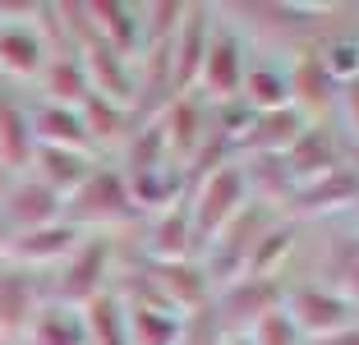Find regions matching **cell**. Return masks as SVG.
Listing matches in <instances>:
<instances>
[{
	"mask_svg": "<svg viewBox=\"0 0 359 345\" xmlns=\"http://www.w3.org/2000/svg\"><path fill=\"white\" fill-rule=\"evenodd\" d=\"M346 115H350V125H355V134H359V79L346 83Z\"/></svg>",
	"mask_w": 359,
	"mask_h": 345,
	"instance_id": "cell-38",
	"label": "cell"
},
{
	"mask_svg": "<svg viewBox=\"0 0 359 345\" xmlns=\"http://www.w3.org/2000/svg\"><path fill=\"white\" fill-rule=\"evenodd\" d=\"M28 125H32V143H37V147H74V152L88 147V129H83L79 106L46 102L37 115H28Z\"/></svg>",
	"mask_w": 359,
	"mask_h": 345,
	"instance_id": "cell-17",
	"label": "cell"
},
{
	"mask_svg": "<svg viewBox=\"0 0 359 345\" xmlns=\"http://www.w3.org/2000/svg\"><path fill=\"white\" fill-rule=\"evenodd\" d=\"M0 212H5V221H10L14 235H19V230L51 226V221L60 217V198H55L42 180H19V184L10 189V198L0 203Z\"/></svg>",
	"mask_w": 359,
	"mask_h": 345,
	"instance_id": "cell-14",
	"label": "cell"
},
{
	"mask_svg": "<svg viewBox=\"0 0 359 345\" xmlns=\"http://www.w3.org/2000/svg\"><path fill=\"white\" fill-rule=\"evenodd\" d=\"M106 267H111V244L106 240H79L74 249H69V258H65V272H60V299L55 304H88L93 295H102V276Z\"/></svg>",
	"mask_w": 359,
	"mask_h": 345,
	"instance_id": "cell-6",
	"label": "cell"
},
{
	"mask_svg": "<svg viewBox=\"0 0 359 345\" xmlns=\"http://www.w3.org/2000/svg\"><path fill=\"white\" fill-rule=\"evenodd\" d=\"M281 309H285V318L295 323L299 336H318V341H327V336L355 327V304H350L341 290H332V285L304 281L281 299Z\"/></svg>",
	"mask_w": 359,
	"mask_h": 345,
	"instance_id": "cell-3",
	"label": "cell"
},
{
	"mask_svg": "<svg viewBox=\"0 0 359 345\" xmlns=\"http://www.w3.org/2000/svg\"><path fill=\"white\" fill-rule=\"evenodd\" d=\"M299 134H304V115H299L295 106H272V111L254 115V125L240 134L235 147H244L249 157H254V152H272V157H281Z\"/></svg>",
	"mask_w": 359,
	"mask_h": 345,
	"instance_id": "cell-12",
	"label": "cell"
},
{
	"mask_svg": "<svg viewBox=\"0 0 359 345\" xmlns=\"http://www.w3.org/2000/svg\"><path fill=\"white\" fill-rule=\"evenodd\" d=\"M157 120H161V134H166L170 161H175V152L180 157H194V152L203 147V111L189 102V97H175Z\"/></svg>",
	"mask_w": 359,
	"mask_h": 345,
	"instance_id": "cell-21",
	"label": "cell"
},
{
	"mask_svg": "<svg viewBox=\"0 0 359 345\" xmlns=\"http://www.w3.org/2000/svg\"><path fill=\"white\" fill-rule=\"evenodd\" d=\"M157 281H161V299L166 304H189V309L203 304L208 276H203L194 262H157Z\"/></svg>",
	"mask_w": 359,
	"mask_h": 345,
	"instance_id": "cell-30",
	"label": "cell"
},
{
	"mask_svg": "<svg viewBox=\"0 0 359 345\" xmlns=\"http://www.w3.org/2000/svg\"><path fill=\"white\" fill-rule=\"evenodd\" d=\"M244 93H249V106H254V111L290 106L285 69H272V65H254V69H244Z\"/></svg>",
	"mask_w": 359,
	"mask_h": 345,
	"instance_id": "cell-33",
	"label": "cell"
},
{
	"mask_svg": "<svg viewBox=\"0 0 359 345\" xmlns=\"http://www.w3.org/2000/svg\"><path fill=\"white\" fill-rule=\"evenodd\" d=\"M208 10L203 5H184V19H180L175 37H170V83H175V97H184L194 88V79L203 74V55H208Z\"/></svg>",
	"mask_w": 359,
	"mask_h": 345,
	"instance_id": "cell-5",
	"label": "cell"
},
{
	"mask_svg": "<svg viewBox=\"0 0 359 345\" xmlns=\"http://www.w3.org/2000/svg\"><path fill=\"white\" fill-rule=\"evenodd\" d=\"M272 309H281V290H276L272 276H240V281L226 285L222 304H217V318L231 327V336H240V327H254Z\"/></svg>",
	"mask_w": 359,
	"mask_h": 345,
	"instance_id": "cell-8",
	"label": "cell"
},
{
	"mask_svg": "<svg viewBox=\"0 0 359 345\" xmlns=\"http://www.w3.org/2000/svg\"><path fill=\"white\" fill-rule=\"evenodd\" d=\"M285 88H290V106H304V111H313V106H323L332 97V79L327 69L318 65V51H304L295 60V69L285 74Z\"/></svg>",
	"mask_w": 359,
	"mask_h": 345,
	"instance_id": "cell-25",
	"label": "cell"
},
{
	"mask_svg": "<svg viewBox=\"0 0 359 345\" xmlns=\"http://www.w3.org/2000/svg\"><path fill=\"white\" fill-rule=\"evenodd\" d=\"M74 244H79V230L69 221H51V226H37V230H19L10 240V249L23 262H51V258H65Z\"/></svg>",
	"mask_w": 359,
	"mask_h": 345,
	"instance_id": "cell-22",
	"label": "cell"
},
{
	"mask_svg": "<svg viewBox=\"0 0 359 345\" xmlns=\"http://www.w3.org/2000/svg\"><path fill=\"white\" fill-rule=\"evenodd\" d=\"M249 345H299V332L285 318V309H272V313H263L254 323V341Z\"/></svg>",
	"mask_w": 359,
	"mask_h": 345,
	"instance_id": "cell-37",
	"label": "cell"
},
{
	"mask_svg": "<svg viewBox=\"0 0 359 345\" xmlns=\"http://www.w3.org/2000/svg\"><path fill=\"white\" fill-rule=\"evenodd\" d=\"M244 194H249V180H244L240 161H226V166H217L212 175H203L198 189H194V208H189L194 240L208 244L212 235L244 208Z\"/></svg>",
	"mask_w": 359,
	"mask_h": 345,
	"instance_id": "cell-2",
	"label": "cell"
},
{
	"mask_svg": "<svg viewBox=\"0 0 359 345\" xmlns=\"http://www.w3.org/2000/svg\"><path fill=\"white\" fill-rule=\"evenodd\" d=\"M244 180H254V189L263 194V198H285L290 203V194H295V175H290V166H285V157H272V152H254V157L244 161Z\"/></svg>",
	"mask_w": 359,
	"mask_h": 345,
	"instance_id": "cell-27",
	"label": "cell"
},
{
	"mask_svg": "<svg viewBox=\"0 0 359 345\" xmlns=\"http://www.w3.org/2000/svg\"><path fill=\"white\" fill-rule=\"evenodd\" d=\"M267 226H272V212H267L263 203H258V208H240L208 240V272H203V276H212V281H222V285L240 281L244 262H249V253H254V244L263 240Z\"/></svg>",
	"mask_w": 359,
	"mask_h": 345,
	"instance_id": "cell-1",
	"label": "cell"
},
{
	"mask_svg": "<svg viewBox=\"0 0 359 345\" xmlns=\"http://www.w3.org/2000/svg\"><path fill=\"white\" fill-rule=\"evenodd\" d=\"M37 313V290L23 272H5L0 276V327L5 332H19V327L32 323Z\"/></svg>",
	"mask_w": 359,
	"mask_h": 345,
	"instance_id": "cell-28",
	"label": "cell"
},
{
	"mask_svg": "<svg viewBox=\"0 0 359 345\" xmlns=\"http://www.w3.org/2000/svg\"><path fill=\"white\" fill-rule=\"evenodd\" d=\"M28 332H32V345H88L83 318H79V309H69V304H46V309H37Z\"/></svg>",
	"mask_w": 359,
	"mask_h": 345,
	"instance_id": "cell-23",
	"label": "cell"
},
{
	"mask_svg": "<svg viewBox=\"0 0 359 345\" xmlns=\"http://www.w3.org/2000/svg\"><path fill=\"white\" fill-rule=\"evenodd\" d=\"M93 93L88 88V74H83V60L79 55H55L46 65V97L55 106H83V97Z\"/></svg>",
	"mask_w": 359,
	"mask_h": 345,
	"instance_id": "cell-29",
	"label": "cell"
},
{
	"mask_svg": "<svg viewBox=\"0 0 359 345\" xmlns=\"http://www.w3.org/2000/svg\"><path fill=\"white\" fill-rule=\"evenodd\" d=\"M83 74H88V88H93L97 97H106V102L116 106H129L138 93V79L134 69H129V55H120L116 46H106L102 37H93V42L83 46Z\"/></svg>",
	"mask_w": 359,
	"mask_h": 345,
	"instance_id": "cell-7",
	"label": "cell"
},
{
	"mask_svg": "<svg viewBox=\"0 0 359 345\" xmlns=\"http://www.w3.org/2000/svg\"><path fill=\"white\" fill-rule=\"evenodd\" d=\"M203 345H226V341H203Z\"/></svg>",
	"mask_w": 359,
	"mask_h": 345,
	"instance_id": "cell-44",
	"label": "cell"
},
{
	"mask_svg": "<svg viewBox=\"0 0 359 345\" xmlns=\"http://www.w3.org/2000/svg\"><path fill=\"white\" fill-rule=\"evenodd\" d=\"M10 240H14V226L5 221V212H0V249H10Z\"/></svg>",
	"mask_w": 359,
	"mask_h": 345,
	"instance_id": "cell-41",
	"label": "cell"
},
{
	"mask_svg": "<svg viewBox=\"0 0 359 345\" xmlns=\"http://www.w3.org/2000/svg\"><path fill=\"white\" fill-rule=\"evenodd\" d=\"M226 345H249V336H231V341H226Z\"/></svg>",
	"mask_w": 359,
	"mask_h": 345,
	"instance_id": "cell-42",
	"label": "cell"
},
{
	"mask_svg": "<svg viewBox=\"0 0 359 345\" xmlns=\"http://www.w3.org/2000/svg\"><path fill=\"white\" fill-rule=\"evenodd\" d=\"M138 19H143V42L157 51V46H170L180 19H184V5H148V10H138Z\"/></svg>",
	"mask_w": 359,
	"mask_h": 345,
	"instance_id": "cell-36",
	"label": "cell"
},
{
	"mask_svg": "<svg viewBox=\"0 0 359 345\" xmlns=\"http://www.w3.org/2000/svg\"><path fill=\"white\" fill-rule=\"evenodd\" d=\"M355 203H359V175L350 166H337V170L309 180V184H299L295 194H290V208H295L299 217H313V212H341V208H355Z\"/></svg>",
	"mask_w": 359,
	"mask_h": 345,
	"instance_id": "cell-11",
	"label": "cell"
},
{
	"mask_svg": "<svg viewBox=\"0 0 359 345\" xmlns=\"http://www.w3.org/2000/svg\"><path fill=\"white\" fill-rule=\"evenodd\" d=\"M32 161H37V180H42V184L51 189L60 203L69 198V194H74L88 175H93L88 152H74V147H37V152H32Z\"/></svg>",
	"mask_w": 359,
	"mask_h": 345,
	"instance_id": "cell-16",
	"label": "cell"
},
{
	"mask_svg": "<svg viewBox=\"0 0 359 345\" xmlns=\"http://www.w3.org/2000/svg\"><path fill=\"white\" fill-rule=\"evenodd\" d=\"M83 14L93 19V32L106 46H116L120 55L138 51L143 42V19H138L134 5H120V0H97V5H83Z\"/></svg>",
	"mask_w": 359,
	"mask_h": 345,
	"instance_id": "cell-15",
	"label": "cell"
},
{
	"mask_svg": "<svg viewBox=\"0 0 359 345\" xmlns=\"http://www.w3.org/2000/svg\"><path fill=\"white\" fill-rule=\"evenodd\" d=\"M79 115H83L88 143H111V138H120V134H125V125H129L125 106L106 102V97H97V93H88V97H83V106H79Z\"/></svg>",
	"mask_w": 359,
	"mask_h": 345,
	"instance_id": "cell-32",
	"label": "cell"
},
{
	"mask_svg": "<svg viewBox=\"0 0 359 345\" xmlns=\"http://www.w3.org/2000/svg\"><path fill=\"white\" fill-rule=\"evenodd\" d=\"M129 184V203L134 208H175L180 189H184V170L175 161H161V166H148V170H129L125 175Z\"/></svg>",
	"mask_w": 359,
	"mask_h": 345,
	"instance_id": "cell-18",
	"label": "cell"
},
{
	"mask_svg": "<svg viewBox=\"0 0 359 345\" xmlns=\"http://www.w3.org/2000/svg\"><path fill=\"white\" fill-rule=\"evenodd\" d=\"M318 65L327 69V79H359V37H327L323 51H318Z\"/></svg>",
	"mask_w": 359,
	"mask_h": 345,
	"instance_id": "cell-34",
	"label": "cell"
},
{
	"mask_svg": "<svg viewBox=\"0 0 359 345\" xmlns=\"http://www.w3.org/2000/svg\"><path fill=\"white\" fill-rule=\"evenodd\" d=\"M0 345H5V341H0Z\"/></svg>",
	"mask_w": 359,
	"mask_h": 345,
	"instance_id": "cell-46",
	"label": "cell"
},
{
	"mask_svg": "<svg viewBox=\"0 0 359 345\" xmlns=\"http://www.w3.org/2000/svg\"><path fill=\"white\" fill-rule=\"evenodd\" d=\"M341 290H350V295H346L350 304L359 299V262H355V267H350V276H346V281H341Z\"/></svg>",
	"mask_w": 359,
	"mask_h": 345,
	"instance_id": "cell-40",
	"label": "cell"
},
{
	"mask_svg": "<svg viewBox=\"0 0 359 345\" xmlns=\"http://www.w3.org/2000/svg\"><path fill=\"white\" fill-rule=\"evenodd\" d=\"M281 157H285V166H290V175H295V184H309V180H318V175H327V170L341 166L337 138H332L327 129H318V125H304V134L285 147Z\"/></svg>",
	"mask_w": 359,
	"mask_h": 345,
	"instance_id": "cell-13",
	"label": "cell"
},
{
	"mask_svg": "<svg viewBox=\"0 0 359 345\" xmlns=\"http://www.w3.org/2000/svg\"><path fill=\"white\" fill-rule=\"evenodd\" d=\"M83 332L88 345H129V323H125V299L116 290H102L83 304Z\"/></svg>",
	"mask_w": 359,
	"mask_h": 345,
	"instance_id": "cell-19",
	"label": "cell"
},
{
	"mask_svg": "<svg viewBox=\"0 0 359 345\" xmlns=\"http://www.w3.org/2000/svg\"><path fill=\"white\" fill-rule=\"evenodd\" d=\"M42 37L28 28V23H5L0 32V69L10 74H37L42 69Z\"/></svg>",
	"mask_w": 359,
	"mask_h": 345,
	"instance_id": "cell-26",
	"label": "cell"
},
{
	"mask_svg": "<svg viewBox=\"0 0 359 345\" xmlns=\"http://www.w3.org/2000/svg\"><path fill=\"white\" fill-rule=\"evenodd\" d=\"M148 249L157 253V262H189V253L198 249L189 212H184V208H166V212H161V217L152 221Z\"/></svg>",
	"mask_w": 359,
	"mask_h": 345,
	"instance_id": "cell-20",
	"label": "cell"
},
{
	"mask_svg": "<svg viewBox=\"0 0 359 345\" xmlns=\"http://www.w3.org/2000/svg\"><path fill=\"white\" fill-rule=\"evenodd\" d=\"M125 212H134L125 175H120V170H97V166H93V175L60 203V217L74 230L83 226V221H120Z\"/></svg>",
	"mask_w": 359,
	"mask_h": 345,
	"instance_id": "cell-4",
	"label": "cell"
},
{
	"mask_svg": "<svg viewBox=\"0 0 359 345\" xmlns=\"http://www.w3.org/2000/svg\"><path fill=\"white\" fill-rule=\"evenodd\" d=\"M125 323H129V345H180L184 341V318L161 295H148L134 309H125Z\"/></svg>",
	"mask_w": 359,
	"mask_h": 345,
	"instance_id": "cell-10",
	"label": "cell"
},
{
	"mask_svg": "<svg viewBox=\"0 0 359 345\" xmlns=\"http://www.w3.org/2000/svg\"><path fill=\"white\" fill-rule=\"evenodd\" d=\"M0 32H5V19H0Z\"/></svg>",
	"mask_w": 359,
	"mask_h": 345,
	"instance_id": "cell-45",
	"label": "cell"
},
{
	"mask_svg": "<svg viewBox=\"0 0 359 345\" xmlns=\"http://www.w3.org/2000/svg\"><path fill=\"white\" fill-rule=\"evenodd\" d=\"M350 170H355V175H359V152H355V166H350Z\"/></svg>",
	"mask_w": 359,
	"mask_h": 345,
	"instance_id": "cell-43",
	"label": "cell"
},
{
	"mask_svg": "<svg viewBox=\"0 0 359 345\" xmlns=\"http://www.w3.org/2000/svg\"><path fill=\"white\" fill-rule=\"evenodd\" d=\"M318 345H359V327H346V332L327 336V341H318Z\"/></svg>",
	"mask_w": 359,
	"mask_h": 345,
	"instance_id": "cell-39",
	"label": "cell"
},
{
	"mask_svg": "<svg viewBox=\"0 0 359 345\" xmlns=\"http://www.w3.org/2000/svg\"><path fill=\"white\" fill-rule=\"evenodd\" d=\"M32 152H37V143H32V125L28 115L19 111V102H10V97H0V166H28Z\"/></svg>",
	"mask_w": 359,
	"mask_h": 345,
	"instance_id": "cell-24",
	"label": "cell"
},
{
	"mask_svg": "<svg viewBox=\"0 0 359 345\" xmlns=\"http://www.w3.org/2000/svg\"><path fill=\"white\" fill-rule=\"evenodd\" d=\"M203 88L222 102H235V93L244 88V51H240V37L231 28H217L208 37V55H203Z\"/></svg>",
	"mask_w": 359,
	"mask_h": 345,
	"instance_id": "cell-9",
	"label": "cell"
},
{
	"mask_svg": "<svg viewBox=\"0 0 359 345\" xmlns=\"http://www.w3.org/2000/svg\"><path fill=\"white\" fill-rule=\"evenodd\" d=\"M161 161H170L166 134H161V120H148V125L134 134V147H129V170H148V166H161Z\"/></svg>",
	"mask_w": 359,
	"mask_h": 345,
	"instance_id": "cell-35",
	"label": "cell"
},
{
	"mask_svg": "<svg viewBox=\"0 0 359 345\" xmlns=\"http://www.w3.org/2000/svg\"><path fill=\"white\" fill-rule=\"evenodd\" d=\"M295 249V226L285 221V226H267L263 230V240L254 244V253H249V262H244V276H272L276 267L285 262V253Z\"/></svg>",
	"mask_w": 359,
	"mask_h": 345,
	"instance_id": "cell-31",
	"label": "cell"
}]
</instances>
